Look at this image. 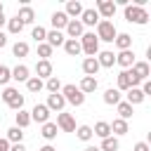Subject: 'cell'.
<instances>
[{"label": "cell", "instance_id": "cell-14", "mask_svg": "<svg viewBox=\"0 0 151 151\" xmlns=\"http://www.w3.org/2000/svg\"><path fill=\"white\" fill-rule=\"evenodd\" d=\"M45 42H47V45L54 50V47H59V45H64V42H66V35H64L61 31H54V28H52V31H47Z\"/></svg>", "mask_w": 151, "mask_h": 151}, {"label": "cell", "instance_id": "cell-10", "mask_svg": "<svg viewBox=\"0 0 151 151\" xmlns=\"http://www.w3.org/2000/svg\"><path fill=\"white\" fill-rule=\"evenodd\" d=\"M83 33H85V26H83L78 19H71V21L66 24V35H68V40H78Z\"/></svg>", "mask_w": 151, "mask_h": 151}, {"label": "cell", "instance_id": "cell-46", "mask_svg": "<svg viewBox=\"0 0 151 151\" xmlns=\"http://www.w3.org/2000/svg\"><path fill=\"white\" fill-rule=\"evenodd\" d=\"M5 45H7V35H5V33H2V31H0V50H2V47H5Z\"/></svg>", "mask_w": 151, "mask_h": 151}, {"label": "cell", "instance_id": "cell-4", "mask_svg": "<svg viewBox=\"0 0 151 151\" xmlns=\"http://www.w3.org/2000/svg\"><path fill=\"white\" fill-rule=\"evenodd\" d=\"M78 42H80V50H83L87 57H94V54L99 52V40H97L94 33H83Z\"/></svg>", "mask_w": 151, "mask_h": 151}, {"label": "cell", "instance_id": "cell-51", "mask_svg": "<svg viewBox=\"0 0 151 151\" xmlns=\"http://www.w3.org/2000/svg\"><path fill=\"white\" fill-rule=\"evenodd\" d=\"M0 66H2V64H0Z\"/></svg>", "mask_w": 151, "mask_h": 151}, {"label": "cell", "instance_id": "cell-43", "mask_svg": "<svg viewBox=\"0 0 151 151\" xmlns=\"http://www.w3.org/2000/svg\"><path fill=\"white\" fill-rule=\"evenodd\" d=\"M132 151H151V149H149V144H146V142H137Z\"/></svg>", "mask_w": 151, "mask_h": 151}, {"label": "cell", "instance_id": "cell-19", "mask_svg": "<svg viewBox=\"0 0 151 151\" xmlns=\"http://www.w3.org/2000/svg\"><path fill=\"white\" fill-rule=\"evenodd\" d=\"M17 19H19L24 26H26V24H33V21H35V12H33L28 5H24V7L17 12Z\"/></svg>", "mask_w": 151, "mask_h": 151}, {"label": "cell", "instance_id": "cell-21", "mask_svg": "<svg viewBox=\"0 0 151 151\" xmlns=\"http://www.w3.org/2000/svg\"><path fill=\"white\" fill-rule=\"evenodd\" d=\"M83 9H85V7H83L78 0H71V2H66V9H64V14H66L68 19H71V17H76V19H78V17L83 14Z\"/></svg>", "mask_w": 151, "mask_h": 151}, {"label": "cell", "instance_id": "cell-36", "mask_svg": "<svg viewBox=\"0 0 151 151\" xmlns=\"http://www.w3.org/2000/svg\"><path fill=\"white\" fill-rule=\"evenodd\" d=\"M45 87H47V92H50V94H57V92H61V83H59V78H57V76L47 78V80H45Z\"/></svg>", "mask_w": 151, "mask_h": 151}, {"label": "cell", "instance_id": "cell-22", "mask_svg": "<svg viewBox=\"0 0 151 151\" xmlns=\"http://www.w3.org/2000/svg\"><path fill=\"white\" fill-rule=\"evenodd\" d=\"M92 134H97V137L106 139V137H111V125H109L106 120H99V123H94V127H92Z\"/></svg>", "mask_w": 151, "mask_h": 151}, {"label": "cell", "instance_id": "cell-3", "mask_svg": "<svg viewBox=\"0 0 151 151\" xmlns=\"http://www.w3.org/2000/svg\"><path fill=\"white\" fill-rule=\"evenodd\" d=\"M97 40H104V42H113L116 40V35H118V31H116V26H113V21H99L97 24Z\"/></svg>", "mask_w": 151, "mask_h": 151}, {"label": "cell", "instance_id": "cell-23", "mask_svg": "<svg viewBox=\"0 0 151 151\" xmlns=\"http://www.w3.org/2000/svg\"><path fill=\"white\" fill-rule=\"evenodd\" d=\"M50 21H52V26H54V31H61V28H66V24H68L71 19H68V17L64 14V12H54Z\"/></svg>", "mask_w": 151, "mask_h": 151}, {"label": "cell", "instance_id": "cell-37", "mask_svg": "<svg viewBox=\"0 0 151 151\" xmlns=\"http://www.w3.org/2000/svg\"><path fill=\"white\" fill-rule=\"evenodd\" d=\"M7 28H9V33H12V35H19V33L24 31V24H21L17 17H12V19H7Z\"/></svg>", "mask_w": 151, "mask_h": 151}, {"label": "cell", "instance_id": "cell-29", "mask_svg": "<svg viewBox=\"0 0 151 151\" xmlns=\"http://www.w3.org/2000/svg\"><path fill=\"white\" fill-rule=\"evenodd\" d=\"M5 139H7L9 144H21V139H24V130H19V127L14 125V127L7 130V137H5Z\"/></svg>", "mask_w": 151, "mask_h": 151}, {"label": "cell", "instance_id": "cell-28", "mask_svg": "<svg viewBox=\"0 0 151 151\" xmlns=\"http://www.w3.org/2000/svg\"><path fill=\"white\" fill-rule=\"evenodd\" d=\"M14 120H17V127H19V130H24V127H28V125H31V113L21 109L19 113H14Z\"/></svg>", "mask_w": 151, "mask_h": 151}, {"label": "cell", "instance_id": "cell-6", "mask_svg": "<svg viewBox=\"0 0 151 151\" xmlns=\"http://www.w3.org/2000/svg\"><path fill=\"white\" fill-rule=\"evenodd\" d=\"M130 87H139V80H137L134 73L127 68V71H120V73H118V87H116V90H118V92H127Z\"/></svg>", "mask_w": 151, "mask_h": 151}, {"label": "cell", "instance_id": "cell-38", "mask_svg": "<svg viewBox=\"0 0 151 151\" xmlns=\"http://www.w3.org/2000/svg\"><path fill=\"white\" fill-rule=\"evenodd\" d=\"M26 87H28V92H33V94H35V92H40V90L45 87V83H42L40 78H35V76H33V78H28V80H26Z\"/></svg>", "mask_w": 151, "mask_h": 151}, {"label": "cell", "instance_id": "cell-8", "mask_svg": "<svg viewBox=\"0 0 151 151\" xmlns=\"http://www.w3.org/2000/svg\"><path fill=\"white\" fill-rule=\"evenodd\" d=\"M54 125H57L61 132H76V118H73L71 113H59Z\"/></svg>", "mask_w": 151, "mask_h": 151}, {"label": "cell", "instance_id": "cell-40", "mask_svg": "<svg viewBox=\"0 0 151 151\" xmlns=\"http://www.w3.org/2000/svg\"><path fill=\"white\" fill-rule=\"evenodd\" d=\"M12 54L14 57H26L28 54V42H14V47H12Z\"/></svg>", "mask_w": 151, "mask_h": 151}, {"label": "cell", "instance_id": "cell-41", "mask_svg": "<svg viewBox=\"0 0 151 151\" xmlns=\"http://www.w3.org/2000/svg\"><path fill=\"white\" fill-rule=\"evenodd\" d=\"M38 57L50 61V57H52V47H50L47 42H40V45H38Z\"/></svg>", "mask_w": 151, "mask_h": 151}, {"label": "cell", "instance_id": "cell-18", "mask_svg": "<svg viewBox=\"0 0 151 151\" xmlns=\"http://www.w3.org/2000/svg\"><path fill=\"white\" fill-rule=\"evenodd\" d=\"M97 87H99L97 78H90V76H83V80H80V85H78V90H80L83 94H90V92H94Z\"/></svg>", "mask_w": 151, "mask_h": 151}, {"label": "cell", "instance_id": "cell-16", "mask_svg": "<svg viewBox=\"0 0 151 151\" xmlns=\"http://www.w3.org/2000/svg\"><path fill=\"white\" fill-rule=\"evenodd\" d=\"M50 111H59L61 113V109L66 106V99L61 97V92H57V94H47V104H45Z\"/></svg>", "mask_w": 151, "mask_h": 151}, {"label": "cell", "instance_id": "cell-26", "mask_svg": "<svg viewBox=\"0 0 151 151\" xmlns=\"http://www.w3.org/2000/svg\"><path fill=\"white\" fill-rule=\"evenodd\" d=\"M144 99H146V97L142 94V90H139V87H130V90H127V104H130V106L142 104Z\"/></svg>", "mask_w": 151, "mask_h": 151}, {"label": "cell", "instance_id": "cell-7", "mask_svg": "<svg viewBox=\"0 0 151 151\" xmlns=\"http://www.w3.org/2000/svg\"><path fill=\"white\" fill-rule=\"evenodd\" d=\"M97 14H99V19L109 21L116 14V2L113 0H97Z\"/></svg>", "mask_w": 151, "mask_h": 151}, {"label": "cell", "instance_id": "cell-35", "mask_svg": "<svg viewBox=\"0 0 151 151\" xmlns=\"http://www.w3.org/2000/svg\"><path fill=\"white\" fill-rule=\"evenodd\" d=\"M118 137H106V139H101V146H99V151H118Z\"/></svg>", "mask_w": 151, "mask_h": 151}, {"label": "cell", "instance_id": "cell-9", "mask_svg": "<svg viewBox=\"0 0 151 151\" xmlns=\"http://www.w3.org/2000/svg\"><path fill=\"white\" fill-rule=\"evenodd\" d=\"M31 120H35V123H40V125L50 123V109H47L45 104H35L33 111H31Z\"/></svg>", "mask_w": 151, "mask_h": 151}, {"label": "cell", "instance_id": "cell-31", "mask_svg": "<svg viewBox=\"0 0 151 151\" xmlns=\"http://www.w3.org/2000/svg\"><path fill=\"white\" fill-rule=\"evenodd\" d=\"M109 125H111V132H113V134H118V137H120V134H127V120L116 118V120L109 123Z\"/></svg>", "mask_w": 151, "mask_h": 151}, {"label": "cell", "instance_id": "cell-42", "mask_svg": "<svg viewBox=\"0 0 151 151\" xmlns=\"http://www.w3.org/2000/svg\"><path fill=\"white\" fill-rule=\"evenodd\" d=\"M9 80H12V68H7V66L2 64V66H0V85H7Z\"/></svg>", "mask_w": 151, "mask_h": 151}, {"label": "cell", "instance_id": "cell-2", "mask_svg": "<svg viewBox=\"0 0 151 151\" xmlns=\"http://www.w3.org/2000/svg\"><path fill=\"white\" fill-rule=\"evenodd\" d=\"M2 101L9 109H14V111H21L24 109V94H19L17 87H5L2 90Z\"/></svg>", "mask_w": 151, "mask_h": 151}, {"label": "cell", "instance_id": "cell-50", "mask_svg": "<svg viewBox=\"0 0 151 151\" xmlns=\"http://www.w3.org/2000/svg\"><path fill=\"white\" fill-rule=\"evenodd\" d=\"M0 14H5V7H2V2H0Z\"/></svg>", "mask_w": 151, "mask_h": 151}, {"label": "cell", "instance_id": "cell-45", "mask_svg": "<svg viewBox=\"0 0 151 151\" xmlns=\"http://www.w3.org/2000/svg\"><path fill=\"white\" fill-rule=\"evenodd\" d=\"M9 151H26V146H24V144H12Z\"/></svg>", "mask_w": 151, "mask_h": 151}, {"label": "cell", "instance_id": "cell-12", "mask_svg": "<svg viewBox=\"0 0 151 151\" xmlns=\"http://www.w3.org/2000/svg\"><path fill=\"white\" fill-rule=\"evenodd\" d=\"M83 26H97L101 19H99V14H97V9L94 7H90V9H83V14H80V19H78Z\"/></svg>", "mask_w": 151, "mask_h": 151}, {"label": "cell", "instance_id": "cell-17", "mask_svg": "<svg viewBox=\"0 0 151 151\" xmlns=\"http://www.w3.org/2000/svg\"><path fill=\"white\" fill-rule=\"evenodd\" d=\"M35 73H38L35 78H40V80H42V78H45V80L52 78V64H50L47 59H40V61L35 64Z\"/></svg>", "mask_w": 151, "mask_h": 151}, {"label": "cell", "instance_id": "cell-25", "mask_svg": "<svg viewBox=\"0 0 151 151\" xmlns=\"http://www.w3.org/2000/svg\"><path fill=\"white\" fill-rule=\"evenodd\" d=\"M113 42H116V47H118L120 52H123V50H130V47H132V35H127V33H118Z\"/></svg>", "mask_w": 151, "mask_h": 151}, {"label": "cell", "instance_id": "cell-13", "mask_svg": "<svg viewBox=\"0 0 151 151\" xmlns=\"http://www.w3.org/2000/svg\"><path fill=\"white\" fill-rule=\"evenodd\" d=\"M130 71L134 73V78H137L139 83H142V80H149V73H151V68H149V64H146V61H134Z\"/></svg>", "mask_w": 151, "mask_h": 151}, {"label": "cell", "instance_id": "cell-49", "mask_svg": "<svg viewBox=\"0 0 151 151\" xmlns=\"http://www.w3.org/2000/svg\"><path fill=\"white\" fill-rule=\"evenodd\" d=\"M85 151H99V146H87Z\"/></svg>", "mask_w": 151, "mask_h": 151}, {"label": "cell", "instance_id": "cell-33", "mask_svg": "<svg viewBox=\"0 0 151 151\" xmlns=\"http://www.w3.org/2000/svg\"><path fill=\"white\" fill-rule=\"evenodd\" d=\"M76 137H78L80 142H90L94 134H92V127H90V125H78V127H76Z\"/></svg>", "mask_w": 151, "mask_h": 151}, {"label": "cell", "instance_id": "cell-15", "mask_svg": "<svg viewBox=\"0 0 151 151\" xmlns=\"http://www.w3.org/2000/svg\"><path fill=\"white\" fill-rule=\"evenodd\" d=\"M83 73L90 76V78H94V76L99 73V61H97V57H85V59H83Z\"/></svg>", "mask_w": 151, "mask_h": 151}, {"label": "cell", "instance_id": "cell-27", "mask_svg": "<svg viewBox=\"0 0 151 151\" xmlns=\"http://www.w3.org/2000/svg\"><path fill=\"white\" fill-rule=\"evenodd\" d=\"M120 101V92L116 90V87H109L106 92H104V104H109V106H116Z\"/></svg>", "mask_w": 151, "mask_h": 151}, {"label": "cell", "instance_id": "cell-48", "mask_svg": "<svg viewBox=\"0 0 151 151\" xmlns=\"http://www.w3.org/2000/svg\"><path fill=\"white\" fill-rule=\"evenodd\" d=\"M5 24H7V19H5V14H0V28H2Z\"/></svg>", "mask_w": 151, "mask_h": 151}, {"label": "cell", "instance_id": "cell-5", "mask_svg": "<svg viewBox=\"0 0 151 151\" xmlns=\"http://www.w3.org/2000/svg\"><path fill=\"white\" fill-rule=\"evenodd\" d=\"M61 97H64L68 104H73V106H83V104H85V94H83L76 85H64V87H61Z\"/></svg>", "mask_w": 151, "mask_h": 151}, {"label": "cell", "instance_id": "cell-44", "mask_svg": "<svg viewBox=\"0 0 151 151\" xmlns=\"http://www.w3.org/2000/svg\"><path fill=\"white\" fill-rule=\"evenodd\" d=\"M0 151H9V142L5 137H0Z\"/></svg>", "mask_w": 151, "mask_h": 151}, {"label": "cell", "instance_id": "cell-32", "mask_svg": "<svg viewBox=\"0 0 151 151\" xmlns=\"http://www.w3.org/2000/svg\"><path fill=\"white\" fill-rule=\"evenodd\" d=\"M57 132H59V127H57L54 123H45V125H42V130H40V134H42L47 142H52V139L57 137Z\"/></svg>", "mask_w": 151, "mask_h": 151}, {"label": "cell", "instance_id": "cell-34", "mask_svg": "<svg viewBox=\"0 0 151 151\" xmlns=\"http://www.w3.org/2000/svg\"><path fill=\"white\" fill-rule=\"evenodd\" d=\"M116 106H118V116H120V120H127V118H132V113H134V111H132V106H130L127 101H118Z\"/></svg>", "mask_w": 151, "mask_h": 151}, {"label": "cell", "instance_id": "cell-47", "mask_svg": "<svg viewBox=\"0 0 151 151\" xmlns=\"http://www.w3.org/2000/svg\"><path fill=\"white\" fill-rule=\"evenodd\" d=\"M38 151H57V149H54V146H52V144H45V146H40V149H38Z\"/></svg>", "mask_w": 151, "mask_h": 151}, {"label": "cell", "instance_id": "cell-1", "mask_svg": "<svg viewBox=\"0 0 151 151\" xmlns=\"http://www.w3.org/2000/svg\"><path fill=\"white\" fill-rule=\"evenodd\" d=\"M125 21L144 26V24L149 21V12H146L144 7H137V5H125Z\"/></svg>", "mask_w": 151, "mask_h": 151}, {"label": "cell", "instance_id": "cell-39", "mask_svg": "<svg viewBox=\"0 0 151 151\" xmlns=\"http://www.w3.org/2000/svg\"><path fill=\"white\" fill-rule=\"evenodd\" d=\"M45 35H47V31L42 28V26H33V31H31V38L40 45V42H45Z\"/></svg>", "mask_w": 151, "mask_h": 151}, {"label": "cell", "instance_id": "cell-20", "mask_svg": "<svg viewBox=\"0 0 151 151\" xmlns=\"http://www.w3.org/2000/svg\"><path fill=\"white\" fill-rule=\"evenodd\" d=\"M97 61H99V68H111V66L116 64V54L109 52V50H104V52H99Z\"/></svg>", "mask_w": 151, "mask_h": 151}, {"label": "cell", "instance_id": "cell-24", "mask_svg": "<svg viewBox=\"0 0 151 151\" xmlns=\"http://www.w3.org/2000/svg\"><path fill=\"white\" fill-rule=\"evenodd\" d=\"M12 78L17 80V83H26L31 76H28V66H24V64H19V66H14L12 68Z\"/></svg>", "mask_w": 151, "mask_h": 151}, {"label": "cell", "instance_id": "cell-30", "mask_svg": "<svg viewBox=\"0 0 151 151\" xmlns=\"http://www.w3.org/2000/svg\"><path fill=\"white\" fill-rule=\"evenodd\" d=\"M64 50H66L68 57H78V54L83 52V50H80V42H78V40H68V38H66V42H64Z\"/></svg>", "mask_w": 151, "mask_h": 151}, {"label": "cell", "instance_id": "cell-11", "mask_svg": "<svg viewBox=\"0 0 151 151\" xmlns=\"http://www.w3.org/2000/svg\"><path fill=\"white\" fill-rule=\"evenodd\" d=\"M116 64L123 66V71L132 68V64H134V52H132V50H123V52H118V54H116Z\"/></svg>", "mask_w": 151, "mask_h": 151}]
</instances>
